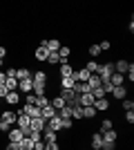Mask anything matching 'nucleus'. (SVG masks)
Returning <instances> with one entry per match:
<instances>
[{
    "label": "nucleus",
    "instance_id": "obj_52",
    "mask_svg": "<svg viewBox=\"0 0 134 150\" xmlns=\"http://www.w3.org/2000/svg\"><path fill=\"white\" fill-rule=\"evenodd\" d=\"M0 69H2V58H0Z\"/></svg>",
    "mask_w": 134,
    "mask_h": 150
},
{
    "label": "nucleus",
    "instance_id": "obj_45",
    "mask_svg": "<svg viewBox=\"0 0 134 150\" xmlns=\"http://www.w3.org/2000/svg\"><path fill=\"white\" fill-rule=\"evenodd\" d=\"M109 40H103V43H98V47H101V52H105V50H109Z\"/></svg>",
    "mask_w": 134,
    "mask_h": 150
},
{
    "label": "nucleus",
    "instance_id": "obj_48",
    "mask_svg": "<svg viewBox=\"0 0 134 150\" xmlns=\"http://www.w3.org/2000/svg\"><path fill=\"white\" fill-rule=\"evenodd\" d=\"M125 121H128V123H134V112H128V114H125Z\"/></svg>",
    "mask_w": 134,
    "mask_h": 150
},
{
    "label": "nucleus",
    "instance_id": "obj_2",
    "mask_svg": "<svg viewBox=\"0 0 134 150\" xmlns=\"http://www.w3.org/2000/svg\"><path fill=\"white\" fill-rule=\"evenodd\" d=\"M45 121L40 119V117H36V119H29V130H34V132H43L45 130Z\"/></svg>",
    "mask_w": 134,
    "mask_h": 150
},
{
    "label": "nucleus",
    "instance_id": "obj_39",
    "mask_svg": "<svg viewBox=\"0 0 134 150\" xmlns=\"http://www.w3.org/2000/svg\"><path fill=\"white\" fill-rule=\"evenodd\" d=\"M105 130H112V121L109 119H103V123H101V132H105Z\"/></svg>",
    "mask_w": 134,
    "mask_h": 150
},
{
    "label": "nucleus",
    "instance_id": "obj_8",
    "mask_svg": "<svg viewBox=\"0 0 134 150\" xmlns=\"http://www.w3.org/2000/svg\"><path fill=\"white\" fill-rule=\"evenodd\" d=\"M34 90V83H32V79H27V81H18V92H22V94H29Z\"/></svg>",
    "mask_w": 134,
    "mask_h": 150
},
{
    "label": "nucleus",
    "instance_id": "obj_17",
    "mask_svg": "<svg viewBox=\"0 0 134 150\" xmlns=\"http://www.w3.org/2000/svg\"><path fill=\"white\" fill-rule=\"evenodd\" d=\"M112 96H116V99H125V96H128V90H125V85H119V88H114L112 90Z\"/></svg>",
    "mask_w": 134,
    "mask_h": 150
},
{
    "label": "nucleus",
    "instance_id": "obj_33",
    "mask_svg": "<svg viewBox=\"0 0 134 150\" xmlns=\"http://www.w3.org/2000/svg\"><path fill=\"white\" fill-rule=\"evenodd\" d=\"M83 117H87V119L96 117V108H94V105H85V108H83Z\"/></svg>",
    "mask_w": 134,
    "mask_h": 150
},
{
    "label": "nucleus",
    "instance_id": "obj_32",
    "mask_svg": "<svg viewBox=\"0 0 134 150\" xmlns=\"http://www.w3.org/2000/svg\"><path fill=\"white\" fill-rule=\"evenodd\" d=\"M32 92L36 94V96H45V85H43V83H34V90H32Z\"/></svg>",
    "mask_w": 134,
    "mask_h": 150
},
{
    "label": "nucleus",
    "instance_id": "obj_35",
    "mask_svg": "<svg viewBox=\"0 0 134 150\" xmlns=\"http://www.w3.org/2000/svg\"><path fill=\"white\" fill-rule=\"evenodd\" d=\"M123 110L125 112H134V103L130 99H123Z\"/></svg>",
    "mask_w": 134,
    "mask_h": 150
},
{
    "label": "nucleus",
    "instance_id": "obj_23",
    "mask_svg": "<svg viewBox=\"0 0 134 150\" xmlns=\"http://www.w3.org/2000/svg\"><path fill=\"white\" fill-rule=\"evenodd\" d=\"M87 85H89V90H96V88H101V79H98L96 74H92V76L87 79Z\"/></svg>",
    "mask_w": 134,
    "mask_h": 150
},
{
    "label": "nucleus",
    "instance_id": "obj_9",
    "mask_svg": "<svg viewBox=\"0 0 134 150\" xmlns=\"http://www.w3.org/2000/svg\"><path fill=\"white\" fill-rule=\"evenodd\" d=\"M109 83H112V88H119V85H123V83H125V76L119 74V72H112V76H109Z\"/></svg>",
    "mask_w": 134,
    "mask_h": 150
},
{
    "label": "nucleus",
    "instance_id": "obj_54",
    "mask_svg": "<svg viewBox=\"0 0 134 150\" xmlns=\"http://www.w3.org/2000/svg\"><path fill=\"white\" fill-rule=\"evenodd\" d=\"M0 123H2V119H0Z\"/></svg>",
    "mask_w": 134,
    "mask_h": 150
},
{
    "label": "nucleus",
    "instance_id": "obj_49",
    "mask_svg": "<svg viewBox=\"0 0 134 150\" xmlns=\"http://www.w3.org/2000/svg\"><path fill=\"white\" fill-rule=\"evenodd\" d=\"M7 92H9V90H7L5 85H0V99H5V96H7Z\"/></svg>",
    "mask_w": 134,
    "mask_h": 150
},
{
    "label": "nucleus",
    "instance_id": "obj_10",
    "mask_svg": "<svg viewBox=\"0 0 134 150\" xmlns=\"http://www.w3.org/2000/svg\"><path fill=\"white\" fill-rule=\"evenodd\" d=\"M7 134H9V144H18L20 139H22V130H20V128H13V130H9Z\"/></svg>",
    "mask_w": 134,
    "mask_h": 150
},
{
    "label": "nucleus",
    "instance_id": "obj_21",
    "mask_svg": "<svg viewBox=\"0 0 134 150\" xmlns=\"http://www.w3.org/2000/svg\"><path fill=\"white\" fill-rule=\"evenodd\" d=\"M49 105H51V108H54V110L58 112V110H63V108H65V101L60 99V96H54V99L49 101Z\"/></svg>",
    "mask_w": 134,
    "mask_h": 150
},
{
    "label": "nucleus",
    "instance_id": "obj_28",
    "mask_svg": "<svg viewBox=\"0 0 134 150\" xmlns=\"http://www.w3.org/2000/svg\"><path fill=\"white\" fill-rule=\"evenodd\" d=\"M34 148V141L29 137H22L20 139V150H32Z\"/></svg>",
    "mask_w": 134,
    "mask_h": 150
},
{
    "label": "nucleus",
    "instance_id": "obj_38",
    "mask_svg": "<svg viewBox=\"0 0 134 150\" xmlns=\"http://www.w3.org/2000/svg\"><path fill=\"white\" fill-rule=\"evenodd\" d=\"M116 148V141H103L101 150H114Z\"/></svg>",
    "mask_w": 134,
    "mask_h": 150
},
{
    "label": "nucleus",
    "instance_id": "obj_19",
    "mask_svg": "<svg viewBox=\"0 0 134 150\" xmlns=\"http://www.w3.org/2000/svg\"><path fill=\"white\" fill-rule=\"evenodd\" d=\"M72 110L74 105H65L63 110H58V119H72Z\"/></svg>",
    "mask_w": 134,
    "mask_h": 150
},
{
    "label": "nucleus",
    "instance_id": "obj_18",
    "mask_svg": "<svg viewBox=\"0 0 134 150\" xmlns=\"http://www.w3.org/2000/svg\"><path fill=\"white\" fill-rule=\"evenodd\" d=\"M94 96H92V92H87V94H81V108H85V105H94Z\"/></svg>",
    "mask_w": 134,
    "mask_h": 150
},
{
    "label": "nucleus",
    "instance_id": "obj_34",
    "mask_svg": "<svg viewBox=\"0 0 134 150\" xmlns=\"http://www.w3.org/2000/svg\"><path fill=\"white\" fill-rule=\"evenodd\" d=\"M74 119H85V117H83V108H74V110H72V121H74Z\"/></svg>",
    "mask_w": 134,
    "mask_h": 150
},
{
    "label": "nucleus",
    "instance_id": "obj_41",
    "mask_svg": "<svg viewBox=\"0 0 134 150\" xmlns=\"http://www.w3.org/2000/svg\"><path fill=\"white\" fill-rule=\"evenodd\" d=\"M29 139H32V141H43V134H40V132H29Z\"/></svg>",
    "mask_w": 134,
    "mask_h": 150
},
{
    "label": "nucleus",
    "instance_id": "obj_11",
    "mask_svg": "<svg viewBox=\"0 0 134 150\" xmlns=\"http://www.w3.org/2000/svg\"><path fill=\"white\" fill-rule=\"evenodd\" d=\"M128 69H130V63L128 61H116L114 63V72H119V74H128Z\"/></svg>",
    "mask_w": 134,
    "mask_h": 150
},
{
    "label": "nucleus",
    "instance_id": "obj_7",
    "mask_svg": "<svg viewBox=\"0 0 134 150\" xmlns=\"http://www.w3.org/2000/svg\"><path fill=\"white\" fill-rule=\"evenodd\" d=\"M40 45H43V47H45L47 52H58L60 47H63V43H58L56 38H54V40H43Z\"/></svg>",
    "mask_w": 134,
    "mask_h": 150
},
{
    "label": "nucleus",
    "instance_id": "obj_12",
    "mask_svg": "<svg viewBox=\"0 0 134 150\" xmlns=\"http://www.w3.org/2000/svg\"><path fill=\"white\" fill-rule=\"evenodd\" d=\"M45 134H43V141H45V144H56V141H58V134H56V132H51V130H47V128H45Z\"/></svg>",
    "mask_w": 134,
    "mask_h": 150
},
{
    "label": "nucleus",
    "instance_id": "obj_14",
    "mask_svg": "<svg viewBox=\"0 0 134 150\" xmlns=\"http://www.w3.org/2000/svg\"><path fill=\"white\" fill-rule=\"evenodd\" d=\"M27 79H32V72H29L27 67L16 69V81H27Z\"/></svg>",
    "mask_w": 134,
    "mask_h": 150
},
{
    "label": "nucleus",
    "instance_id": "obj_53",
    "mask_svg": "<svg viewBox=\"0 0 134 150\" xmlns=\"http://www.w3.org/2000/svg\"><path fill=\"white\" fill-rule=\"evenodd\" d=\"M0 105H2V99H0Z\"/></svg>",
    "mask_w": 134,
    "mask_h": 150
},
{
    "label": "nucleus",
    "instance_id": "obj_27",
    "mask_svg": "<svg viewBox=\"0 0 134 150\" xmlns=\"http://www.w3.org/2000/svg\"><path fill=\"white\" fill-rule=\"evenodd\" d=\"M34 105L38 108V110H43V108L49 105V99H47V96H36V103H34Z\"/></svg>",
    "mask_w": 134,
    "mask_h": 150
},
{
    "label": "nucleus",
    "instance_id": "obj_26",
    "mask_svg": "<svg viewBox=\"0 0 134 150\" xmlns=\"http://www.w3.org/2000/svg\"><path fill=\"white\" fill-rule=\"evenodd\" d=\"M47 63H51V65H58V63H60V65H63V61H60V56H58V52H49V54H47Z\"/></svg>",
    "mask_w": 134,
    "mask_h": 150
},
{
    "label": "nucleus",
    "instance_id": "obj_3",
    "mask_svg": "<svg viewBox=\"0 0 134 150\" xmlns=\"http://www.w3.org/2000/svg\"><path fill=\"white\" fill-rule=\"evenodd\" d=\"M54 117H58V112H56L51 105H47V108H43V110H40V119H43L45 123H47L49 119H54Z\"/></svg>",
    "mask_w": 134,
    "mask_h": 150
},
{
    "label": "nucleus",
    "instance_id": "obj_30",
    "mask_svg": "<svg viewBox=\"0 0 134 150\" xmlns=\"http://www.w3.org/2000/svg\"><path fill=\"white\" fill-rule=\"evenodd\" d=\"M5 88L9 90V92H16V90H18V81H16V79H7V81H5Z\"/></svg>",
    "mask_w": 134,
    "mask_h": 150
},
{
    "label": "nucleus",
    "instance_id": "obj_16",
    "mask_svg": "<svg viewBox=\"0 0 134 150\" xmlns=\"http://www.w3.org/2000/svg\"><path fill=\"white\" fill-rule=\"evenodd\" d=\"M94 108H96V112H103V110H107V108H109V103H107V99L103 96V99L94 101Z\"/></svg>",
    "mask_w": 134,
    "mask_h": 150
},
{
    "label": "nucleus",
    "instance_id": "obj_46",
    "mask_svg": "<svg viewBox=\"0 0 134 150\" xmlns=\"http://www.w3.org/2000/svg\"><path fill=\"white\" fill-rule=\"evenodd\" d=\"M45 150H60L58 148V141L56 144H45Z\"/></svg>",
    "mask_w": 134,
    "mask_h": 150
},
{
    "label": "nucleus",
    "instance_id": "obj_29",
    "mask_svg": "<svg viewBox=\"0 0 134 150\" xmlns=\"http://www.w3.org/2000/svg\"><path fill=\"white\" fill-rule=\"evenodd\" d=\"M32 81H34V83H43V85H45L47 74H45V72H36V74H32Z\"/></svg>",
    "mask_w": 134,
    "mask_h": 150
},
{
    "label": "nucleus",
    "instance_id": "obj_51",
    "mask_svg": "<svg viewBox=\"0 0 134 150\" xmlns=\"http://www.w3.org/2000/svg\"><path fill=\"white\" fill-rule=\"evenodd\" d=\"M5 56H7V50L2 47V45H0V58H5Z\"/></svg>",
    "mask_w": 134,
    "mask_h": 150
},
{
    "label": "nucleus",
    "instance_id": "obj_4",
    "mask_svg": "<svg viewBox=\"0 0 134 150\" xmlns=\"http://www.w3.org/2000/svg\"><path fill=\"white\" fill-rule=\"evenodd\" d=\"M16 117H18V114L13 112V110H5V112L0 114L2 123H7V125H13V123H16Z\"/></svg>",
    "mask_w": 134,
    "mask_h": 150
},
{
    "label": "nucleus",
    "instance_id": "obj_37",
    "mask_svg": "<svg viewBox=\"0 0 134 150\" xmlns=\"http://www.w3.org/2000/svg\"><path fill=\"white\" fill-rule=\"evenodd\" d=\"M34 103H36V94L29 92V94L25 96V105H34Z\"/></svg>",
    "mask_w": 134,
    "mask_h": 150
},
{
    "label": "nucleus",
    "instance_id": "obj_13",
    "mask_svg": "<svg viewBox=\"0 0 134 150\" xmlns=\"http://www.w3.org/2000/svg\"><path fill=\"white\" fill-rule=\"evenodd\" d=\"M5 101L9 103V105H16V103H20V92H18V90H16V92H7Z\"/></svg>",
    "mask_w": 134,
    "mask_h": 150
},
{
    "label": "nucleus",
    "instance_id": "obj_42",
    "mask_svg": "<svg viewBox=\"0 0 134 150\" xmlns=\"http://www.w3.org/2000/svg\"><path fill=\"white\" fill-rule=\"evenodd\" d=\"M63 121V130H72V119H60Z\"/></svg>",
    "mask_w": 134,
    "mask_h": 150
},
{
    "label": "nucleus",
    "instance_id": "obj_36",
    "mask_svg": "<svg viewBox=\"0 0 134 150\" xmlns=\"http://www.w3.org/2000/svg\"><path fill=\"white\" fill-rule=\"evenodd\" d=\"M85 69H87L89 74H96V69H98V63H96V61H89V63H87V67H85Z\"/></svg>",
    "mask_w": 134,
    "mask_h": 150
},
{
    "label": "nucleus",
    "instance_id": "obj_25",
    "mask_svg": "<svg viewBox=\"0 0 134 150\" xmlns=\"http://www.w3.org/2000/svg\"><path fill=\"white\" fill-rule=\"evenodd\" d=\"M69 54H72V50L67 47V45H63L60 50H58V56H60V61L63 63H67V58H69Z\"/></svg>",
    "mask_w": 134,
    "mask_h": 150
},
{
    "label": "nucleus",
    "instance_id": "obj_1",
    "mask_svg": "<svg viewBox=\"0 0 134 150\" xmlns=\"http://www.w3.org/2000/svg\"><path fill=\"white\" fill-rule=\"evenodd\" d=\"M112 72H114V67H112V63H105V65H98V69H96V76L103 81H109V76H112Z\"/></svg>",
    "mask_w": 134,
    "mask_h": 150
},
{
    "label": "nucleus",
    "instance_id": "obj_44",
    "mask_svg": "<svg viewBox=\"0 0 134 150\" xmlns=\"http://www.w3.org/2000/svg\"><path fill=\"white\" fill-rule=\"evenodd\" d=\"M5 76H7V79H16V69H13V67H9V69L5 72Z\"/></svg>",
    "mask_w": 134,
    "mask_h": 150
},
{
    "label": "nucleus",
    "instance_id": "obj_5",
    "mask_svg": "<svg viewBox=\"0 0 134 150\" xmlns=\"http://www.w3.org/2000/svg\"><path fill=\"white\" fill-rule=\"evenodd\" d=\"M22 114H27L29 119H36V117H40V110L36 105H22V110H20Z\"/></svg>",
    "mask_w": 134,
    "mask_h": 150
},
{
    "label": "nucleus",
    "instance_id": "obj_22",
    "mask_svg": "<svg viewBox=\"0 0 134 150\" xmlns=\"http://www.w3.org/2000/svg\"><path fill=\"white\" fill-rule=\"evenodd\" d=\"M101 146H103L101 132H94V137H92V148H94V150H101Z\"/></svg>",
    "mask_w": 134,
    "mask_h": 150
},
{
    "label": "nucleus",
    "instance_id": "obj_40",
    "mask_svg": "<svg viewBox=\"0 0 134 150\" xmlns=\"http://www.w3.org/2000/svg\"><path fill=\"white\" fill-rule=\"evenodd\" d=\"M98 54H101V47H98V45H92V47H89V56H98Z\"/></svg>",
    "mask_w": 134,
    "mask_h": 150
},
{
    "label": "nucleus",
    "instance_id": "obj_20",
    "mask_svg": "<svg viewBox=\"0 0 134 150\" xmlns=\"http://www.w3.org/2000/svg\"><path fill=\"white\" fill-rule=\"evenodd\" d=\"M72 74H74L72 65L69 63H63V65H60V79H67V76H72Z\"/></svg>",
    "mask_w": 134,
    "mask_h": 150
},
{
    "label": "nucleus",
    "instance_id": "obj_47",
    "mask_svg": "<svg viewBox=\"0 0 134 150\" xmlns=\"http://www.w3.org/2000/svg\"><path fill=\"white\" fill-rule=\"evenodd\" d=\"M5 150H20V141H18V144H7Z\"/></svg>",
    "mask_w": 134,
    "mask_h": 150
},
{
    "label": "nucleus",
    "instance_id": "obj_15",
    "mask_svg": "<svg viewBox=\"0 0 134 150\" xmlns=\"http://www.w3.org/2000/svg\"><path fill=\"white\" fill-rule=\"evenodd\" d=\"M60 85H63V90H72L76 85V76L72 74V76H67V79H60Z\"/></svg>",
    "mask_w": 134,
    "mask_h": 150
},
{
    "label": "nucleus",
    "instance_id": "obj_6",
    "mask_svg": "<svg viewBox=\"0 0 134 150\" xmlns=\"http://www.w3.org/2000/svg\"><path fill=\"white\" fill-rule=\"evenodd\" d=\"M47 130H51V132H58V130H63V121L58 119V117H54V119H49L47 121V125H45Z\"/></svg>",
    "mask_w": 134,
    "mask_h": 150
},
{
    "label": "nucleus",
    "instance_id": "obj_24",
    "mask_svg": "<svg viewBox=\"0 0 134 150\" xmlns=\"http://www.w3.org/2000/svg\"><path fill=\"white\" fill-rule=\"evenodd\" d=\"M47 54H49V52H47V50H45V47H43V45H40V47H38V50H36V52H34V56H36V61H47Z\"/></svg>",
    "mask_w": 134,
    "mask_h": 150
},
{
    "label": "nucleus",
    "instance_id": "obj_43",
    "mask_svg": "<svg viewBox=\"0 0 134 150\" xmlns=\"http://www.w3.org/2000/svg\"><path fill=\"white\" fill-rule=\"evenodd\" d=\"M32 150H45V141H34V148Z\"/></svg>",
    "mask_w": 134,
    "mask_h": 150
},
{
    "label": "nucleus",
    "instance_id": "obj_31",
    "mask_svg": "<svg viewBox=\"0 0 134 150\" xmlns=\"http://www.w3.org/2000/svg\"><path fill=\"white\" fill-rule=\"evenodd\" d=\"M101 137H103V141H116V132L114 130H105V132H101Z\"/></svg>",
    "mask_w": 134,
    "mask_h": 150
},
{
    "label": "nucleus",
    "instance_id": "obj_50",
    "mask_svg": "<svg viewBox=\"0 0 134 150\" xmlns=\"http://www.w3.org/2000/svg\"><path fill=\"white\" fill-rule=\"evenodd\" d=\"M5 81H7V76H5V72L0 69V85H5Z\"/></svg>",
    "mask_w": 134,
    "mask_h": 150
}]
</instances>
